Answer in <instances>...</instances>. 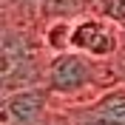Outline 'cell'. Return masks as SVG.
I'll use <instances>...</instances> for the list:
<instances>
[{"label": "cell", "instance_id": "1", "mask_svg": "<svg viewBox=\"0 0 125 125\" xmlns=\"http://www.w3.org/2000/svg\"><path fill=\"white\" fill-rule=\"evenodd\" d=\"M43 85L54 94L60 105H85L100 94H105L108 88L119 85V77L114 60L100 62L77 51H65L48 60Z\"/></svg>", "mask_w": 125, "mask_h": 125}, {"label": "cell", "instance_id": "2", "mask_svg": "<svg viewBox=\"0 0 125 125\" xmlns=\"http://www.w3.org/2000/svg\"><path fill=\"white\" fill-rule=\"evenodd\" d=\"M51 54L43 46V26L3 17V94L43 85Z\"/></svg>", "mask_w": 125, "mask_h": 125}, {"label": "cell", "instance_id": "3", "mask_svg": "<svg viewBox=\"0 0 125 125\" xmlns=\"http://www.w3.org/2000/svg\"><path fill=\"white\" fill-rule=\"evenodd\" d=\"M60 102L46 85H31L3 94L0 125H57Z\"/></svg>", "mask_w": 125, "mask_h": 125}, {"label": "cell", "instance_id": "4", "mask_svg": "<svg viewBox=\"0 0 125 125\" xmlns=\"http://www.w3.org/2000/svg\"><path fill=\"white\" fill-rule=\"evenodd\" d=\"M119 48H122V26H117L114 20L97 14H83L80 20H74L71 51L108 62L119 54Z\"/></svg>", "mask_w": 125, "mask_h": 125}, {"label": "cell", "instance_id": "5", "mask_svg": "<svg viewBox=\"0 0 125 125\" xmlns=\"http://www.w3.org/2000/svg\"><path fill=\"white\" fill-rule=\"evenodd\" d=\"M85 11V0H43L40 3V26L51 20H80Z\"/></svg>", "mask_w": 125, "mask_h": 125}, {"label": "cell", "instance_id": "6", "mask_svg": "<svg viewBox=\"0 0 125 125\" xmlns=\"http://www.w3.org/2000/svg\"><path fill=\"white\" fill-rule=\"evenodd\" d=\"M71 31H74V20H51L43 26V46L51 57L71 51Z\"/></svg>", "mask_w": 125, "mask_h": 125}, {"label": "cell", "instance_id": "7", "mask_svg": "<svg viewBox=\"0 0 125 125\" xmlns=\"http://www.w3.org/2000/svg\"><path fill=\"white\" fill-rule=\"evenodd\" d=\"M57 125H114V122L97 117L88 105H60Z\"/></svg>", "mask_w": 125, "mask_h": 125}]
</instances>
